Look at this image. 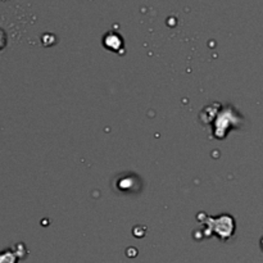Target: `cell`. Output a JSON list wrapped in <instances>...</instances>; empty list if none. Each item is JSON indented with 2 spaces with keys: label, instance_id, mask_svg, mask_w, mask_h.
Instances as JSON below:
<instances>
[{
  "label": "cell",
  "instance_id": "obj_3",
  "mask_svg": "<svg viewBox=\"0 0 263 263\" xmlns=\"http://www.w3.org/2000/svg\"><path fill=\"white\" fill-rule=\"evenodd\" d=\"M260 244H262V249H263V239H262V241H260Z\"/></svg>",
  "mask_w": 263,
  "mask_h": 263
},
{
  "label": "cell",
  "instance_id": "obj_1",
  "mask_svg": "<svg viewBox=\"0 0 263 263\" xmlns=\"http://www.w3.org/2000/svg\"><path fill=\"white\" fill-rule=\"evenodd\" d=\"M18 255L14 249H4L0 252V263H18Z\"/></svg>",
  "mask_w": 263,
  "mask_h": 263
},
{
  "label": "cell",
  "instance_id": "obj_2",
  "mask_svg": "<svg viewBox=\"0 0 263 263\" xmlns=\"http://www.w3.org/2000/svg\"><path fill=\"white\" fill-rule=\"evenodd\" d=\"M7 47V33L3 28H0V52Z\"/></svg>",
  "mask_w": 263,
  "mask_h": 263
}]
</instances>
